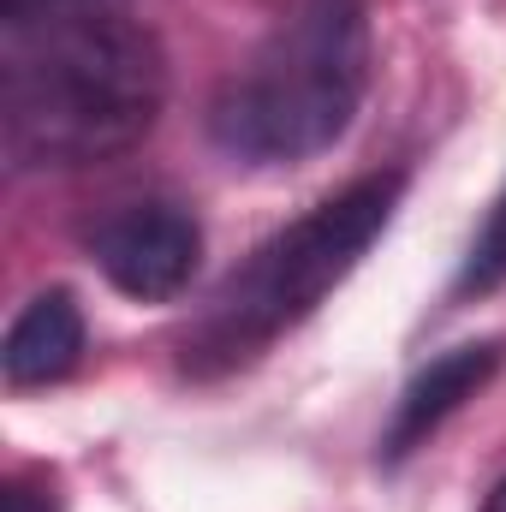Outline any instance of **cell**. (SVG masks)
Here are the masks:
<instances>
[{"instance_id":"cell-1","label":"cell","mask_w":506,"mask_h":512,"mask_svg":"<svg viewBox=\"0 0 506 512\" xmlns=\"http://www.w3.org/2000/svg\"><path fill=\"white\" fill-rule=\"evenodd\" d=\"M167 102L161 42L114 6L6 24L0 149L18 173L96 167L143 143Z\"/></svg>"},{"instance_id":"cell-2","label":"cell","mask_w":506,"mask_h":512,"mask_svg":"<svg viewBox=\"0 0 506 512\" xmlns=\"http://www.w3.org/2000/svg\"><path fill=\"white\" fill-rule=\"evenodd\" d=\"M370 84V6L304 0L215 90L209 131L251 167H286L340 143Z\"/></svg>"},{"instance_id":"cell-3","label":"cell","mask_w":506,"mask_h":512,"mask_svg":"<svg viewBox=\"0 0 506 512\" xmlns=\"http://www.w3.org/2000/svg\"><path fill=\"white\" fill-rule=\"evenodd\" d=\"M399 191H405V173L352 179L340 197L316 203L286 233L256 245L251 262L227 274V286L209 298V310L185 334V370L191 376L239 370L256 352H268L280 334H292L387 233Z\"/></svg>"},{"instance_id":"cell-4","label":"cell","mask_w":506,"mask_h":512,"mask_svg":"<svg viewBox=\"0 0 506 512\" xmlns=\"http://www.w3.org/2000/svg\"><path fill=\"white\" fill-rule=\"evenodd\" d=\"M90 256L108 274V286H120L137 304H161L191 286L203 262V227L179 203H126L108 221H96Z\"/></svg>"},{"instance_id":"cell-5","label":"cell","mask_w":506,"mask_h":512,"mask_svg":"<svg viewBox=\"0 0 506 512\" xmlns=\"http://www.w3.org/2000/svg\"><path fill=\"white\" fill-rule=\"evenodd\" d=\"M495 370H501V346L495 340H471V346H453V352H441V358H429L405 393H399V405H393V423H387V441H381V459H405V453H417L465 399H477L483 387L495 382Z\"/></svg>"},{"instance_id":"cell-6","label":"cell","mask_w":506,"mask_h":512,"mask_svg":"<svg viewBox=\"0 0 506 512\" xmlns=\"http://www.w3.org/2000/svg\"><path fill=\"white\" fill-rule=\"evenodd\" d=\"M84 358V316L72 304V292H36L12 328H6V346H0V376L6 387H54L66 382Z\"/></svg>"},{"instance_id":"cell-7","label":"cell","mask_w":506,"mask_h":512,"mask_svg":"<svg viewBox=\"0 0 506 512\" xmlns=\"http://www.w3.org/2000/svg\"><path fill=\"white\" fill-rule=\"evenodd\" d=\"M495 286H506V185L495 191V203H489L471 251H465L459 274H453V298H483Z\"/></svg>"},{"instance_id":"cell-8","label":"cell","mask_w":506,"mask_h":512,"mask_svg":"<svg viewBox=\"0 0 506 512\" xmlns=\"http://www.w3.org/2000/svg\"><path fill=\"white\" fill-rule=\"evenodd\" d=\"M72 6H102V0H0V18L24 24V18H48V12H72Z\"/></svg>"},{"instance_id":"cell-9","label":"cell","mask_w":506,"mask_h":512,"mask_svg":"<svg viewBox=\"0 0 506 512\" xmlns=\"http://www.w3.org/2000/svg\"><path fill=\"white\" fill-rule=\"evenodd\" d=\"M60 501H54V489H36L30 477H12L6 483V512H54Z\"/></svg>"},{"instance_id":"cell-10","label":"cell","mask_w":506,"mask_h":512,"mask_svg":"<svg viewBox=\"0 0 506 512\" xmlns=\"http://www.w3.org/2000/svg\"><path fill=\"white\" fill-rule=\"evenodd\" d=\"M483 512H506V483L495 489V495H489V507H483Z\"/></svg>"}]
</instances>
